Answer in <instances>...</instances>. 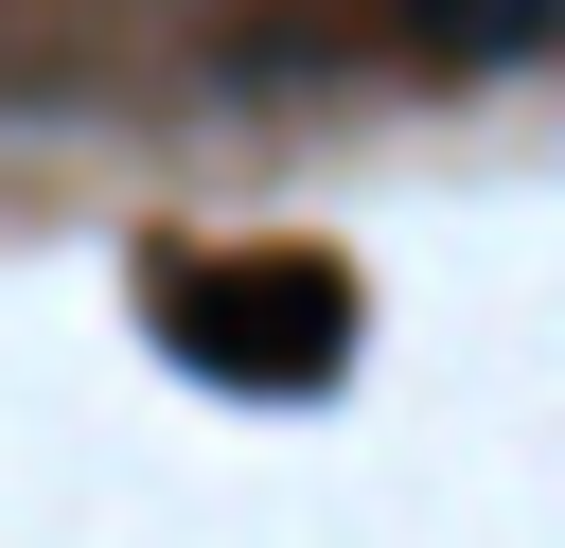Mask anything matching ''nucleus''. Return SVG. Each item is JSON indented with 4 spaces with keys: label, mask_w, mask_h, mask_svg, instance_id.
<instances>
[{
    "label": "nucleus",
    "mask_w": 565,
    "mask_h": 548,
    "mask_svg": "<svg viewBox=\"0 0 565 548\" xmlns=\"http://www.w3.org/2000/svg\"><path fill=\"white\" fill-rule=\"evenodd\" d=\"M406 35L459 53V71H530V53L565 35V0H406Z\"/></svg>",
    "instance_id": "2"
},
{
    "label": "nucleus",
    "mask_w": 565,
    "mask_h": 548,
    "mask_svg": "<svg viewBox=\"0 0 565 548\" xmlns=\"http://www.w3.org/2000/svg\"><path fill=\"white\" fill-rule=\"evenodd\" d=\"M159 336H177L212 389H335L353 283H335L318 247H212V265H159Z\"/></svg>",
    "instance_id": "1"
}]
</instances>
